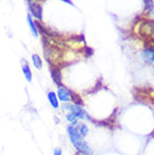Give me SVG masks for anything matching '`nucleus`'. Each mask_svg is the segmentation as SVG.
<instances>
[{
	"label": "nucleus",
	"instance_id": "1",
	"mask_svg": "<svg viewBox=\"0 0 154 155\" xmlns=\"http://www.w3.org/2000/svg\"><path fill=\"white\" fill-rule=\"evenodd\" d=\"M62 109H64L66 111L69 110L70 113L73 114L74 116L77 117L78 120H82V119H85V118H87V119H89V120H92L91 117L89 116L88 114H87V111H85L81 106H75V105H72V104L68 102V104H64V105H63Z\"/></svg>",
	"mask_w": 154,
	"mask_h": 155
},
{
	"label": "nucleus",
	"instance_id": "2",
	"mask_svg": "<svg viewBox=\"0 0 154 155\" xmlns=\"http://www.w3.org/2000/svg\"><path fill=\"white\" fill-rule=\"evenodd\" d=\"M27 4V7H28V14L35 18L36 20H38V21H42L43 20V6L38 2H36V1H31V0H28L26 2Z\"/></svg>",
	"mask_w": 154,
	"mask_h": 155
},
{
	"label": "nucleus",
	"instance_id": "3",
	"mask_svg": "<svg viewBox=\"0 0 154 155\" xmlns=\"http://www.w3.org/2000/svg\"><path fill=\"white\" fill-rule=\"evenodd\" d=\"M73 146L75 147L78 153H80L82 155H92L93 150L90 147V145L88 144V142H85V140H81L79 142H77L75 144H73Z\"/></svg>",
	"mask_w": 154,
	"mask_h": 155
},
{
	"label": "nucleus",
	"instance_id": "4",
	"mask_svg": "<svg viewBox=\"0 0 154 155\" xmlns=\"http://www.w3.org/2000/svg\"><path fill=\"white\" fill-rule=\"evenodd\" d=\"M56 97H58L59 101L68 104L69 101H71V90H69L64 85L59 87L58 91H56Z\"/></svg>",
	"mask_w": 154,
	"mask_h": 155
},
{
	"label": "nucleus",
	"instance_id": "5",
	"mask_svg": "<svg viewBox=\"0 0 154 155\" xmlns=\"http://www.w3.org/2000/svg\"><path fill=\"white\" fill-rule=\"evenodd\" d=\"M66 133H68V136H69V138H70V140H71V143L72 144H75L77 142H79V140H83V138L80 136V134L78 133L75 126L69 125V126L66 127Z\"/></svg>",
	"mask_w": 154,
	"mask_h": 155
},
{
	"label": "nucleus",
	"instance_id": "6",
	"mask_svg": "<svg viewBox=\"0 0 154 155\" xmlns=\"http://www.w3.org/2000/svg\"><path fill=\"white\" fill-rule=\"evenodd\" d=\"M51 77H52V80L54 81V83L58 87H62L63 85L61 69H59L58 66H51Z\"/></svg>",
	"mask_w": 154,
	"mask_h": 155
},
{
	"label": "nucleus",
	"instance_id": "7",
	"mask_svg": "<svg viewBox=\"0 0 154 155\" xmlns=\"http://www.w3.org/2000/svg\"><path fill=\"white\" fill-rule=\"evenodd\" d=\"M141 58L144 62L149 63V64H153L154 65V48L152 47H147L141 53Z\"/></svg>",
	"mask_w": 154,
	"mask_h": 155
},
{
	"label": "nucleus",
	"instance_id": "8",
	"mask_svg": "<svg viewBox=\"0 0 154 155\" xmlns=\"http://www.w3.org/2000/svg\"><path fill=\"white\" fill-rule=\"evenodd\" d=\"M22 71H23L24 77H25L27 82L33 81V73H32L29 64H28V62H27L26 60H22Z\"/></svg>",
	"mask_w": 154,
	"mask_h": 155
},
{
	"label": "nucleus",
	"instance_id": "9",
	"mask_svg": "<svg viewBox=\"0 0 154 155\" xmlns=\"http://www.w3.org/2000/svg\"><path fill=\"white\" fill-rule=\"evenodd\" d=\"M26 19H27V24H28V26H29V29H31V31H32V35L34 36L35 38H37L39 35V33H38V31H37V27H36L34 18H33L29 14H27Z\"/></svg>",
	"mask_w": 154,
	"mask_h": 155
},
{
	"label": "nucleus",
	"instance_id": "10",
	"mask_svg": "<svg viewBox=\"0 0 154 155\" xmlns=\"http://www.w3.org/2000/svg\"><path fill=\"white\" fill-rule=\"evenodd\" d=\"M47 99H49L51 106H52L54 109H58L59 107H60V102H59V99H58V97H56V92L49 91V92H47Z\"/></svg>",
	"mask_w": 154,
	"mask_h": 155
},
{
	"label": "nucleus",
	"instance_id": "11",
	"mask_svg": "<svg viewBox=\"0 0 154 155\" xmlns=\"http://www.w3.org/2000/svg\"><path fill=\"white\" fill-rule=\"evenodd\" d=\"M75 128H77L78 133L80 134V136L82 137V138L85 137V136L89 134V128L85 123H78V125L75 126Z\"/></svg>",
	"mask_w": 154,
	"mask_h": 155
},
{
	"label": "nucleus",
	"instance_id": "12",
	"mask_svg": "<svg viewBox=\"0 0 154 155\" xmlns=\"http://www.w3.org/2000/svg\"><path fill=\"white\" fill-rule=\"evenodd\" d=\"M71 100L73 102V105L75 106H83V100H82V98H81L80 94H78V93L73 92V91H71Z\"/></svg>",
	"mask_w": 154,
	"mask_h": 155
},
{
	"label": "nucleus",
	"instance_id": "13",
	"mask_svg": "<svg viewBox=\"0 0 154 155\" xmlns=\"http://www.w3.org/2000/svg\"><path fill=\"white\" fill-rule=\"evenodd\" d=\"M32 62H33V65L37 69V70H41L43 68V61L42 58H39L37 54H33L32 55Z\"/></svg>",
	"mask_w": 154,
	"mask_h": 155
},
{
	"label": "nucleus",
	"instance_id": "14",
	"mask_svg": "<svg viewBox=\"0 0 154 155\" xmlns=\"http://www.w3.org/2000/svg\"><path fill=\"white\" fill-rule=\"evenodd\" d=\"M66 120L70 123V125H72V126H77L78 125V119H77V117L74 116L73 114H71V113H68L66 114Z\"/></svg>",
	"mask_w": 154,
	"mask_h": 155
},
{
	"label": "nucleus",
	"instance_id": "15",
	"mask_svg": "<svg viewBox=\"0 0 154 155\" xmlns=\"http://www.w3.org/2000/svg\"><path fill=\"white\" fill-rule=\"evenodd\" d=\"M144 5H145V9H150V12H153L154 10V5H153V1H144Z\"/></svg>",
	"mask_w": 154,
	"mask_h": 155
},
{
	"label": "nucleus",
	"instance_id": "16",
	"mask_svg": "<svg viewBox=\"0 0 154 155\" xmlns=\"http://www.w3.org/2000/svg\"><path fill=\"white\" fill-rule=\"evenodd\" d=\"M53 155H63V152H62V150L60 147H56L54 150Z\"/></svg>",
	"mask_w": 154,
	"mask_h": 155
},
{
	"label": "nucleus",
	"instance_id": "17",
	"mask_svg": "<svg viewBox=\"0 0 154 155\" xmlns=\"http://www.w3.org/2000/svg\"><path fill=\"white\" fill-rule=\"evenodd\" d=\"M63 2H65V4L70 5V6H74L73 2H72V1H69V0H63Z\"/></svg>",
	"mask_w": 154,
	"mask_h": 155
},
{
	"label": "nucleus",
	"instance_id": "18",
	"mask_svg": "<svg viewBox=\"0 0 154 155\" xmlns=\"http://www.w3.org/2000/svg\"><path fill=\"white\" fill-rule=\"evenodd\" d=\"M75 155H82V154H80V153H78V152H77V153H75Z\"/></svg>",
	"mask_w": 154,
	"mask_h": 155
},
{
	"label": "nucleus",
	"instance_id": "19",
	"mask_svg": "<svg viewBox=\"0 0 154 155\" xmlns=\"http://www.w3.org/2000/svg\"><path fill=\"white\" fill-rule=\"evenodd\" d=\"M153 70H154V65H153Z\"/></svg>",
	"mask_w": 154,
	"mask_h": 155
}]
</instances>
